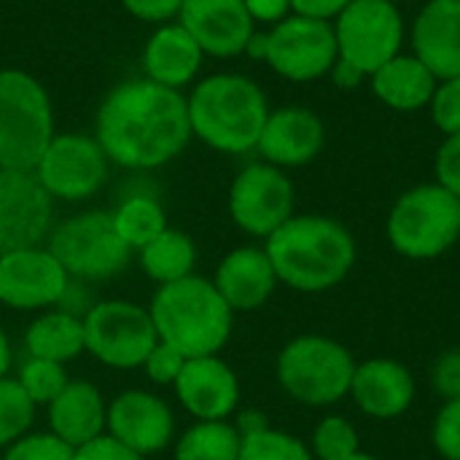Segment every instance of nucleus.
<instances>
[{
  "label": "nucleus",
  "mask_w": 460,
  "mask_h": 460,
  "mask_svg": "<svg viewBox=\"0 0 460 460\" xmlns=\"http://www.w3.org/2000/svg\"><path fill=\"white\" fill-rule=\"evenodd\" d=\"M332 75H334V84H337V86H342V89H356V86H358V81H361V78H367V75H361L356 67L345 65L342 59H337V65L332 67Z\"/></svg>",
  "instance_id": "44"
},
{
  "label": "nucleus",
  "mask_w": 460,
  "mask_h": 460,
  "mask_svg": "<svg viewBox=\"0 0 460 460\" xmlns=\"http://www.w3.org/2000/svg\"><path fill=\"white\" fill-rule=\"evenodd\" d=\"M75 460H146V456L129 450L111 434H100L97 439H92L75 450Z\"/></svg>",
  "instance_id": "41"
},
{
  "label": "nucleus",
  "mask_w": 460,
  "mask_h": 460,
  "mask_svg": "<svg viewBox=\"0 0 460 460\" xmlns=\"http://www.w3.org/2000/svg\"><path fill=\"white\" fill-rule=\"evenodd\" d=\"M348 460H380V458H375V456H369V453H361V450H358L353 458H348Z\"/></svg>",
  "instance_id": "47"
},
{
  "label": "nucleus",
  "mask_w": 460,
  "mask_h": 460,
  "mask_svg": "<svg viewBox=\"0 0 460 460\" xmlns=\"http://www.w3.org/2000/svg\"><path fill=\"white\" fill-rule=\"evenodd\" d=\"M350 0H291V13L307 16V19H321V22H334Z\"/></svg>",
  "instance_id": "42"
},
{
  "label": "nucleus",
  "mask_w": 460,
  "mask_h": 460,
  "mask_svg": "<svg viewBox=\"0 0 460 460\" xmlns=\"http://www.w3.org/2000/svg\"><path fill=\"white\" fill-rule=\"evenodd\" d=\"M124 5V11L146 24H167V22H175L178 13H181V5L183 0H119Z\"/></svg>",
  "instance_id": "40"
},
{
  "label": "nucleus",
  "mask_w": 460,
  "mask_h": 460,
  "mask_svg": "<svg viewBox=\"0 0 460 460\" xmlns=\"http://www.w3.org/2000/svg\"><path fill=\"white\" fill-rule=\"evenodd\" d=\"M81 321L86 353L113 369L143 367V361L159 342L151 313L135 302H97L86 310Z\"/></svg>",
  "instance_id": "11"
},
{
  "label": "nucleus",
  "mask_w": 460,
  "mask_h": 460,
  "mask_svg": "<svg viewBox=\"0 0 460 460\" xmlns=\"http://www.w3.org/2000/svg\"><path fill=\"white\" fill-rule=\"evenodd\" d=\"M353 353L332 337L302 334L278 356L280 388L305 407H332L350 394Z\"/></svg>",
  "instance_id": "7"
},
{
  "label": "nucleus",
  "mask_w": 460,
  "mask_h": 460,
  "mask_svg": "<svg viewBox=\"0 0 460 460\" xmlns=\"http://www.w3.org/2000/svg\"><path fill=\"white\" fill-rule=\"evenodd\" d=\"M178 22L194 35L205 57L216 59L245 54L256 35L245 0H183Z\"/></svg>",
  "instance_id": "16"
},
{
  "label": "nucleus",
  "mask_w": 460,
  "mask_h": 460,
  "mask_svg": "<svg viewBox=\"0 0 460 460\" xmlns=\"http://www.w3.org/2000/svg\"><path fill=\"white\" fill-rule=\"evenodd\" d=\"M243 437L226 420H199L175 445V460H237Z\"/></svg>",
  "instance_id": "29"
},
{
  "label": "nucleus",
  "mask_w": 460,
  "mask_h": 460,
  "mask_svg": "<svg viewBox=\"0 0 460 460\" xmlns=\"http://www.w3.org/2000/svg\"><path fill=\"white\" fill-rule=\"evenodd\" d=\"M237 460H313V450L294 434L267 426L243 437Z\"/></svg>",
  "instance_id": "30"
},
{
  "label": "nucleus",
  "mask_w": 460,
  "mask_h": 460,
  "mask_svg": "<svg viewBox=\"0 0 460 460\" xmlns=\"http://www.w3.org/2000/svg\"><path fill=\"white\" fill-rule=\"evenodd\" d=\"M3 460H75V450L54 434H30L16 439Z\"/></svg>",
  "instance_id": "34"
},
{
  "label": "nucleus",
  "mask_w": 460,
  "mask_h": 460,
  "mask_svg": "<svg viewBox=\"0 0 460 460\" xmlns=\"http://www.w3.org/2000/svg\"><path fill=\"white\" fill-rule=\"evenodd\" d=\"M137 253H140L143 272L151 280H156L159 286H167V283L189 278L194 264H197V245H194V240L186 232L172 229V226H167L159 237H154Z\"/></svg>",
  "instance_id": "27"
},
{
  "label": "nucleus",
  "mask_w": 460,
  "mask_h": 460,
  "mask_svg": "<svg viewBox=\"0 0 460 460\" xmlns=\"http://www.w3.org/2000/svg\"><path fill=\"white\" fill-rule=\"evenodd\" d=\"M415 57L439 78L460 75V0H429L412 24Z\"/></svg>",
  "instance_id": "22"
},
{
  "label": "nucleus",
  "mask_w": 460,
  "mask_h": 460,
  "mask_svg": "<svg viewBox=\"0 0 460 460\" xmlns=\"http://www.w3.org/2000/svg\"><path fill=\"white\" fill-rule=\"evenodd\" d=\"M111 216L116 232L132 251L146 248L154 237H159L167 229V213L151 191L127 194Z\"/></svg>",
  "instance_id": "28"
},
{
  "label": "nucleus",
  "mask_w": 460,
  "mask_h": 460,
  "mask_svg": "<svg viewBox=\"0 0 460 460\" xmlns=\"http://www.w3.org/2000/svg\"><path fill=\"white\" fill-rule=\"evenodd\" d=\"M213 286L234 313H248L259 310L272 296L278 275L264 248L243 245L221 259Z\"/></svg>",
  "instance_id": "23"
},
{
  "label": "nucleus",
  "mask_w": 460,
  "mask_h": 460,
  "mask_svg": "<svg viewBox=\"0 0 460 460\" xmlns=\"http://www.w3.org/2000/svg\"><path fill=\"white\" fill-rule=\"evenodd\" d=\"M16 380L24 388V394L32 399V404H51L65 391V385L70 383L67 372H65V364H54V361H46V358H32V356H27V361L22 364Z\"/></svg>",
  "instance_id": "32"
},
{
  "label": "nucleus",
  "mask_w": 460,
  "mask_h": 460,
  "mask_svg": "<svg viewBox=\"0 0 460 460\" xmlns=\"http://www.w3.org/2000/svg\"><path fill=\"white\" fill-rule=\"evenodd\" d=\"M226 205L237 229L267 240L294 216V183L280 167L253 162L234 175Z\"/></svg>",
  "instance_id": "13"
},
{
  "label": "nucleus",
  "mask_w": 460,
  "mask_h": 460,
  "mask_svg": "<svg viewBox=\"0 0 460 460\" xmlns=\"http://www.w3.org/2000/svg\"><path fill=\"white\" fill-rule=\"evenodd\" d=\"M148 313L159 340L183 358L218 356L232 337L234 310L210 280L197 275L159 286Z\"/></svg>",
  "instance_id": "4"
},
{
  "label": "nucleus",
  "mask_w": 460,
  "mask_h": 460,
  "mask_svg": "<svg viewBox=\"0 0 460 460\" xmlns=\"http://www.w3.org/2000/svg\"><path fill=\"white\" fill-rule=\"evenodd\" d=\"M54 135L46 86L22 67H0V170H32Z\"/></svg>",
  "instance_id": "5"
},
{
  "label": "nucleus",
  "mask_w": 460,
  "mask_h": 460,
  "mask_svg": "<svg viewBox=\"0 0 460 460\" xmlns=\"http://www.w3.org/2000/svg\"><path fill=\"white\" fill-rule=\"evenodd\" d=\"M172 385L183 410L197 420H226L240 404L237 375L218 356L186 358Z\"/></svg>",
  "instance_id": "19"
},
{
  "label": "nucleus",
  "mask_w": 460,
  "mask_h": 460,
  "mask_svg": "<svg viewBox=\"0 0 460 460\" xmlns=\"http://www.w3.org/2000/svg\"><path fill=\"white\" fill-rule=\"evenodd\" d=\"M385 234L391 248L407 259H437L458 243L460 199L439 183H420L394 202Z\"/></svg>",
  "instance_id": "6"
},
{
  "label": "nucleus",
  "mask_w": 460,
  "mask_h": 460,
  "mask_svg": "<svg viewBox=\"0 0 460 460\" xmlns=\"http://www.w3.org/2000/svg\"><path fill=\"white\" fill-rule=\"evenodd\" d=\"M245 8L256 24H278L291 13V0H245Z\"/></svg>",
  "instance_id": "43"
},
{
  "label": "nucleus",
  "mask_w": 460,
  "mask_h": 460,
  "mask_svg": "<svg viewBox=\"0 0 460 460\" xmlns=\"http://www.w3.org/2000/svg\"><path fill=\"white\" fill-rule=\"evenodd\" d=\"M394 3H396V0H394Z\"/></svg>",
  "instance_id": "48"
},
{
  "label": "nucleus",
  "mask_w": 460,
  "mask_h": 460,
  "mask_svg": "<svg viewBox=\"0 0 460 460\" xmlns=\"http://www.w3.org/2000/svg\"><path fill=\"white\" fill-rule=\"evenodd\" d=\"M70 291V275L43 245L0 256V302L13 310L59 305Z\"/></svg>",
  "instance_id": "15"
},
{
  "label": "nucleus",
  "mask_w": 460,
  "mask_h": 460,
  "mask_svg": "<svg viewBox=\"0 0 460 460\" xmlns=\"http://www.w3.org/2000/svg\"><path fill=\"white\" fill-rule=\"evenodd\" d=\"M245 54L267 62L280 78L296 84L329 75L340 59L334 24L299 13H288L267 32H256Z\"/></svg>",
  "instance_id": "8"
},
{
  "label": "nucleus",
  "mask_w": 460,
  "mask_h": 460,
  "mask_svg": "<svg viewBox=\"0 0 460 460\" xmlns=\"http://www.w3.org/2000/svg\"><path fill=\"white\" fill-rule=\"evenodd\" d=\"M108 407L102 394L86 380H70L65 391L49 404L51 434L73 450L105 434Z\"/></svg>",
  "instance_id": "24"
},
{
  "label": "nucleus",
  "mask_w": 460,
  "mask_h": 460,
  "mask_svg": "<svg viewBox=\"0 0 460 460\" xmlns=\"http://www.w3.org/2000/svg\"><path fill=\"white\" fill-rule=\"evenodd\" d=\"M49 251L78 280H111L129 267L132 248L116 232L113 216L86 210L65 218L49 234Z\"/></svg>",
  "instance_id": "9"
},
{
  "label": "nucleus",
  "mask_w": 460,
  "mask_h": 460,
  "mask_svg": "<svg viewBox=\"0 0 460 460\" xmlns=\"http://www.w3.org/2000/svg\"><path fill=\"white\" fill-rule=\"evenodd\" d=\"M313 458L348 460L358 453V431L348 418L329 415L313 431Z\"/></svg>",
  "instance_id": "33"
},
{
  "label": "nucleus",
  "mask_w": 460,
  "mask_h": 460,
  "mask_svg": "<svg viewBox=\"0 0 460 460\" xmlns=\"http://www.w3.org/2000/svg\"><path fill=\"white\" fill-rule=\"evenodd\" d=\"M332 24L340 59L367 78L402 54L404 19L394 0H350Z\"/></svg>",
  "instance_id": "10"
},
{
  "label": "nucleus",
  "mask_w": 460,
  "mask_h": 460,
  "mask_svg": "<svg viewBox=\"0 0 460 460\" xmlns=\"http://www.w3.org/2000/svg\"><path fill=\"white\" fill-rule=\"evenodd\" d=\"M439 78L412 54H399L372 75V92L394 111H420L431 102Z\"/></svg>",
  "instance_id": "25"
},
{
  "label": "nucleus",
  "mask_w": 460,
  "mask_h": 460,
  "mask_svg": "<svg viewBox=\"0 0 460 460\" xmlns=\"http://www.w3.org/2000/svg\"><path fill=\"white\" fill-rule=\"evenodd\" d=\"M191 137L229 156L256 151L270 116L264 89L243 73H210L186 94Z\"/></svg>",
  "instance_id": "3"
},
{
  "label": "nucleus",
  "mask_w": 460,
  "mask_h": 460,
  "mask_svg": "<svg viewBox=\"0 0 460 460\" xmlns=\"http://www.w3.org/2000/svg\"><path fill=\"white\" fill-rule=\"evenodd\" d=\"M183 364H186V358L175 348H170L167 342L159 340L154 345V350L148 353V358L143 361V369H146V375H148L151 383H156V385H172L178 380Z\"/></svg>",
  "instance_id": "37"
},
{
  "label": "nucleus",
  "mask_w": 460,
  "mask_h": 460,
  "mask_svg": "<svg viewBox=\"0 0 460 460\" xmlns=\"http://www.w3.org/2000/svg\"><path fill=\"white\" fill-rule=\"evenodd\" d=\"M431 119L445 135H460V75L437 84V92L429 102Z\"/></svg>",
  "instance_id": "35"
},
{
  "label": "nucleus",
  "mask_w": 460,
  "mask_h": 460,
  "mask_svg": "<svg viewBox=\"0 0 460 460\" xmlns=\"http://www.w3.org/2000/svg\"><path fill=\"white\" fill-rule=\"evenodd\" d=\"M323 143H326L323 121L310 108L286 105L270 111L256 151L267 164L286 170L313 162L323 151Z\"/></svg>",
  "instance_id": "18"
},
{
  "label": "nucleus",
  "mask_w": 460,
  "mask_h": 460,
  "mask_svg": "<svg viewBox=\"0 0 460 460\" xmlns=\"http://www.w3.org/2000/svg\"><path fill=\"white\" fill-rule=\"evenodd\" d=\"M431 439L442 458L460 460V399L445 402V407L437 412Z\"/></svg>",
  "instance_id": "36"
},
{
  "label": "nucleus",
  "mask_w": 460,
  "mask_h": 460,
  "mask_svg": "<svg viewBox=\"0 0 460 460\" xmlns=\"http://www.w3.org/2000/svg\"><path fill=\"white\" fill-rule=\"evenodd\" d=\"M32 172L51 199L84 202L105 186L111 159L94 135L62 132L51 137Z\"/></svg>",
  "instance_id": "12"
},
{
  "label": "nucleus",
  "mask_w": 460,
  "mask_h": 460,
  "mask_svg": "<svg viewBox=\"0 0 460 460\" xmlns=\"http://www.w3.org/2000/svg\"><path fill=\"white\" fill-rule=\"evenodd\" d=\"M94 137L111 164L151 172L178 159L191 143L186 94L148 81H119L100 102Z\"/></svg>",
  "instance_id": "1"
},
{
  "label": "nucleus",
  "mask_w": 460,
  "mask_h": 460,
  "mask_svg": "<svg viewBox=\"0 0 460 460\" xmlns=\"http://www.w3.org/2000/svg\"><path fill=\"white\" fill-rule=\"evenodd\" d=\"M356 407L377 420L402 418L415 402L412 372L394 358H369L356 364V375L348 394Z\"/></svg>",
  "instance_id": "21"
},
{
  "label": "nucleus",
  "mask_w": 460,
  "mask_h": 460,
  "mask_svg": "<svg viewBox=\"0 0 460 460\" xmlns=\"http://www.w3.org/2000/svg\"><path fill=\"white\" fill-rule=\"evenodd\" d=\"M8 369H11V345H8L5 332L0 329V377H5Z\"/></svg>",
  "instance_id": "46"
},
{
  "label": "nucleus",
  "mask_w": 460,
  "mask_h": 460,
  "mask_svg": "<svg viewBox=\"0 0 460 460\" xmlns=\"http://www.w3.org/2000/svg\"><path fill=\"white\" fill-rule=\"evenodd\" d=\"M202 65L205 51L178 19L154 27L140 54L143 75L175 92L191 89L202 73Z\"/></svg>",
  "instance_id": "20"
},
{
  "label": "nucleus",
  "mask_w": 460,
  "mask_h": 460,
  "mask_svg": "<svg viewBox=\"0 0 460 460\" xmlns=\"http://www.w3.org/2000/svg\"><path fill=\"white\" fill-rule=\"evenodd\" d=\"M278 283L302 294L340 286L356 267L358 248L345 224L329 216H291L264 245Z\"/></svg>",
  "instance_id": "2"
},
{
  "label": "nucleus",
  "mask_w": 460,
  "mask_h": 460,
  "mask_svg": "<svg viewBox=\"0 0 460 460\" xmlns=\"http://www.w3.org/2000/svg\"><path fill=\"white\" fill-rule=\"evenodd\" d=\"M437 183L460 199V135H447L437 151Z\"/></svg>",
  "instance_id": "39"
},
{
  "label": "nucleus",
  "mask_w": 460,
  "mask_h": 460,
  "mask_svg": "<svg viewBox=\"0 0 460 460\" xmlns=\"http://www.w3.org/2000/svg\"><path fill=\"white\" fill-rule=\"evenodd\" d=\"M54 199L32 170H0V256L49 240Z\"/></svg>",
  "instance_id": "14"
},
{
  "label": "nucleus",
  "mask_w": 460,
  "mask_h": 460,
  "mask_svg": "<svg viewBox=\"0 0 460 460\" xmlns=\"http://www.w3.org/2000/svg\"><path fill=\"white\" fill-rule=\"evenodd\" d=\"M431 385L445 399H460V348L442 353L431 367Z\"/></svg>",
  "instance_id": "38"
},
{
  "label": "nucleus",
  "mask_w": 460,
  "mask_h": 460,
  "mask_svg": "<svg viewBox=\"0 0 460 460\" xmlns=\"http://www.w3.org/2000/svg\"><path fill=\"white\" fill-rule=\"evenodd\" d=\"M24 348H27V356H32V358L67 364L86 350L84 321L67 310L43 313L24 332Z\"/></svg>",
  "instance_id": "26"
},
{
  "label": "nucleus",
  "mask_w": 460,
  "mask_h": 460,
  "mask_svg": "<svg viewBox=\"0 0 460 460\" xmlns=\"http://www.w3.org/2000/svg\"><path fill=\"white\" fill-rule=\"evenodd\" d=\"M267 426H270L267 418H264L261 412H256V410H248V412H243V415L237 418V431H240V437L253 434V431H261V429H267Z\"/></svg>",
  "instance_id": "45"
},
{
  "label": "nucleus",
  "mask_w": 460,
  "mask_h": 460,
  "mask_svg": "<svg viewBox=\"0 0 460 460\" xmlns=\"http://www.w3.org/2000/svg\"><path fill=\"white\" fill-rule=\"evenodd\" d=\"M35 404L19 385V380L0 377V447L24 437L32 423Z\"/></svg>",
  "instance_id": "31"
},
{
  "label": "nucleus",
  "mask_w": 460,
  "mask_h": 460,
  "mask_svg": "<svg viewBox=\"0 0 460 460\" xmlns=\"http://www.w3.org/2000/svg\"><path fill=\"white\" fill-rule=\"evenodd\" d=\"M105 429L129 450L151 456L172 442L175 418L164 399L148 391H124L108 404Z\"/></svg>",
  "instance_id": "17"
}]
</instances>
